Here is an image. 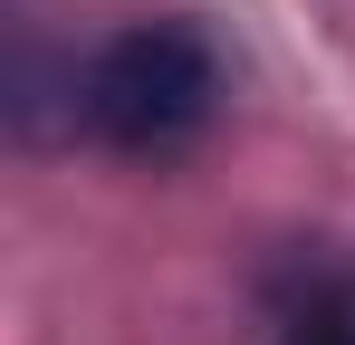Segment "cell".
<instances>
[{
	"mask_svg": "<svg viewBox=\"0 0 355 345\" xmlns=\"http://www.w3.org/2000/svg\"><path fill=\"white\" fill-rule=\"evenodd\" d=\"M269 345H355V269H317L279 307V336Z\"/></svg>",
	"mask_w": 355,
	"mask_h": 345,
	"instance_id": "cell-2",
	"label": "cell"
},
{
	"mask_svg": "<svg viewBox=\"0 0 355 345\" xmlns=\"http://www.w3.org/2000/svg\"><path fill=\"white\" fill-rule=\"evenodd\" d=\"M67 115L106 154L173 163L221 115V57H211V39L192 19H135L116 39H96L87 67H67Z\"/></svg>",
	"mask_w": 355,
	"mask_h": 345,
	"instance_id": "cell-1",
	"label": "cell"
}]
</instances>
